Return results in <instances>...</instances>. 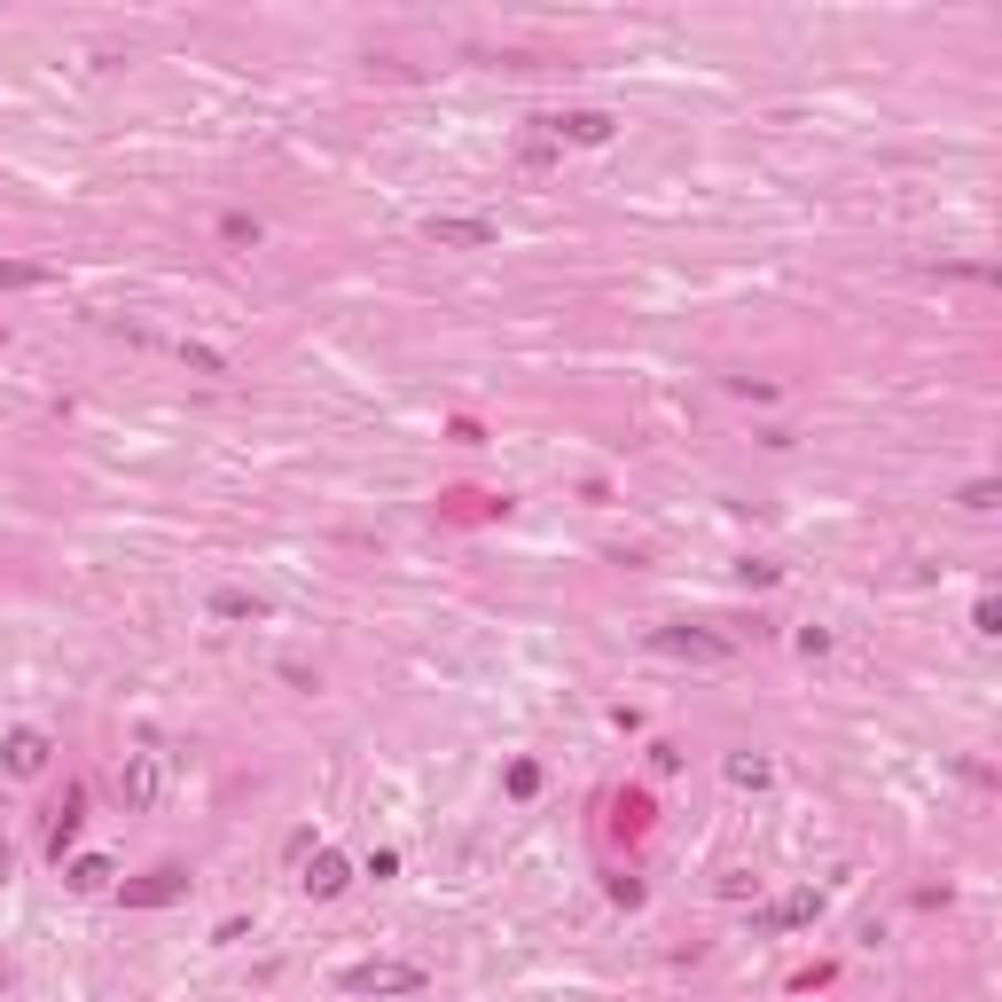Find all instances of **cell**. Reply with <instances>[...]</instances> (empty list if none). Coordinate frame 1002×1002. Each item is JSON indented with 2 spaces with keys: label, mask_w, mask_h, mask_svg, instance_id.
I'll use <instances>...</instances> for the list:
<instances>
[{
  "label": "cell",
  "mask_w": 1002,
  "mask_h": 1002,
  "mask_svg": "<svg viewBox=\"0 0 1002 1002\" xmlns=\"http://www.w3.org/2000/svg\"><path fill=\"white\" fill-rule=\"evenodd\" d=\"M509 791H517V799H525V791H540V768H532V760H517V768H509Z\"/></svg>",
  "instance_id": "cell-15"
},
{
  "label": "cell",
  "mask_w": 1002,
  "mask_h": 1002,
  "mask_svg": "<svg viewBox=\"0 0 1002 1002\" xmlns=\"http://www.w3.org/2000/svg\"><path fill=\"white\" fill-rule=\"evenodd\" d=\"M423 235H431V243H446V251H486V243H494V220H454V212H431V220H423Z\"/></svg>",
  "instance_id": "cell-3"
},
{
  "label": "cell",
  "mask_w": 1002,
  "mask_h": 1002,
  "mask_svg": "<svg viewBox=\"0 0 1002 1002\" xmlns=\"http://www.w3.org/2000/svg\"><path fill=\"white\" fill-rule=\"evenodd\" d=\"M48 752H55V745L40 737V728H17V737L0 745V760H9V776H40V768H48Z\"/></svg>",
  "instance_id": "cell-4"
},
{
  "label": "cell",
  "mask_w": 1002,
  "mask_h": 1002,
  "mask_svg": "<svg viewBox=\"0 0 1002 1002\" xmlns=\"http://www.w3.org/2000/svg\"><path fill=\"white\" fill-rule=\"evenodd\" d=\"M63 877H71V893H103V885H110L118 869H110V854H86V862H71Z\"/></svg>",
  "instance_id": "cell-10"
},
{
  "label": "cell",
  "mask_w": 1002,
  "mask_h": 1002,
  "mask_svg": "<svg viewBox=\"0 0 1002 1002\" xmlns=\"http://www.w3.org/2000/svg\"><path fill=\"white\" fill-rule=\"evenodd\" d=\"M814 908H823L814 893H791V900H776L768 917H760V932H791V925H814Z\"/></svg>",
  "instance_id": "cell-8"
},
{
  "label": "cell",
  "mask_w": 1002,
  "mask_h": 1002,
  "mask_svg": "<svg viewBox=\"0 0 1002 1002\" xmlns=\"http://www.w3.org/2000/svg\"><path fill=\"white\" fill-rule=\"evenodd\" d=\"M180 893H189V877H180V869H157V877L126 885V908H165V900H180Z\"/></svg>",
  "instance_id": "cell-7"
},
{
  "label": "cell",
  "mask_w": 1002,
  "mask_h": 1002,
  "mask_svg": "<svg viewBox=\"0 0 1002 1002\" xmlns=\"http://www.w3.org/2000/svg\"><path fill=\"white\" fill-rule=\"evenodd\" d=\"M220 235H228V243H259V220H243V212H228V220H220Z\"/></svg>",
  "instance_id": "cell-14"
},
{
  "label": "cell",
  "mask_w": 1002,
  "mask_h": 1002,
  "mask_svg": "<svg viewBox=\"0 0 1002 1002\" xmlns=\"http://www.w3.org/2000/svg\"><path fill=\"white\" fill-rule=\"evenodd\" d=\"M48 283V266H17V259H0V291H40Z\"/></svg>",
  "instance_id": "cell-12"
},
{
  "label": "cell",
  "mask_w": 1002,
  "mask_h": 1002,
  "mask_svg": "<svg viewBox=\"0 0 1002 1002\" xmlns=\"http://www.w3.org/2000/svg\"><path fill=\"white\" fill-rule=\"evenodd\" d=\"M212 619H259V595H243V588H212Z\"/></svg>",
  "instance_id": "cell-11"
},
{
  "label": "cell",
  "mask_w": 1002,
  "mask_h": 1002,
  "mask_svg": "<svg viewBox=\"0 0 1002 1002\" xmlns=\"http://www.w3.org/2000/svg\"><path fill=\"white\" fill-rule=\"evenodd\" d=\"M651 643H658L666 658H728V643H720V634H682V626H658Z\"/></svg>",
  "instance_id": "cell-5"
},
{
  "label": "cell",
  "mask_w": 1002,
  "mask_h": 1002,
  "mask_svg": "<svg viewBox=\"0 0 1002 1002\" xmlns=\"http://www.w3.org/2000/svg\"><path fill=\"white\" fill-rule=\"evenodd\" d=\"M423 971L415 963H352L345 971V994H415Z\"/></svg>",
  "instance_id": "cell-2"
},
{
  "label": "cell",
  "mask_w": 1002,
  "mask_h": 1002,
  "mask_svg": "<svg viewBox=\"0 0 1002 1002\" xmlns=\"http://www.w3.org/2000/svg\"><path fill=\"white\" fill-rule=\"evenodd\" d=\"M306 893H314V900H329V893H345V854H329V846H321V854L306 862Z\"/></svg>",
  "instance_id": "cell-9"
},
{
  "label": "cell",
  "mask_w": 1002,
  "mask_h": 1002,
  "mask_svg": "<svg viewBox=\"0 0 1002 1002\" xmlns=\"http://www.w3.org/2000/svg\"><path fill=\"white\" fill-rule=\"evenodd\" d=\"M728 783H745V791H760V783H768V760H760V752H737V760H728Z\"/></svg>",
  "instance_id": "cell-13"
},
{
  "label": "cell",
  "mask_w": 1002,
  "mask_h": 1002,
  "mask_svg": "<svg viewBox=\"0 0 1002 1002\" xmlns=\"http://www.w3.org/2000/svg\"><path fill=\"white\" fill-rule=\"evenodd\" d=\"M540 126H549L557 141H588V149L611 141V118H603V110H565V118H540Z\"/></svg>",
  "instance_id": "cell-6"
},
{
  "label": "cell",
  "mask_w": 1002,
  "mask_h": 1002,
  "mask_svg": "<svg viewBox=\"0 0 1002 1002\" xmlns=\"http://www.w3.org/2000/svg\"><path fill=\"white\" fill-rule=\"evenodd\" d=\"M157 791H165V760H157V752H126V760H118V799H126L134 814H149Z\"/></svg>",
  "instance_id": "cell-1"
}]
</instances>
